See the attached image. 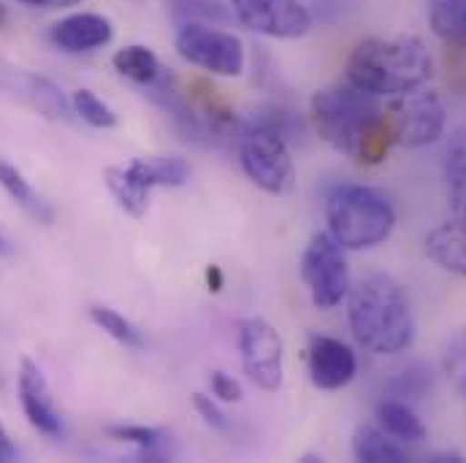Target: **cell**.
Returning <instances> with one entry per match:
<instances>
[{
    "instance_id": "6da1fadb",
    "label": "cell",
    "mask_w": 466,
    "mask_h": 463,
    "mask_svg": "<svg viewBox=\"0 0 466 463\" xmlns=\"http://www.w3.org/2000/svg\"><path fill=\"white\" fill-rule=\"evenodd\" d=\"M309 119L331 149L355 163L377 166L388 155L390 136L385 130V106L350 82L318 90L309 101Z\"/></svg>"
},
{
    "instance_id": "7a4b0ae2",
    "label": "cell",
    "mask_w": 466,
    "mask_h": 463,
    "mask_svg": "<svg viewBox=\"0 0 466 463\" xmlns=\"http://www.w3.org/2000/svg\"><path fill=\"white\" fill-rule=\"evenodd\" d=\"M434 57L418 35H371L352 46L345 79L374 98H396L426 87Z\"/></svg>"
},
{
    "instance_id": "3957f363",
    "label": "cell",
    "mask_w": 466,
    "mask_h": 463,
    "mask_svg": "<svg viewBox=\"0 0 466 463\" xmlns=\"http://www.w3.org/2000/svg\"><path fill=\"white\" fill-rule=\"evenodd\" d=\"M348 320L355 342L371 355H399L415 342V315L404 287L388 274H371L348 293Z\"/></svg>"
},
{
    "instance_id": "277c9868",
    "label": "cell",
    "mask_w": 466,
    "mask_h": 463,
    "mask_svg": "<svg viewBox=\"0 0 466 463\" xmlns=\"http://www.w3.org/2000/svg\"><path fill=\"white\" fill-rule=\"evenodd\" d=\"M329 233L350 252L380 247L396 228L393 204L374 187L342 185L329 196L326 204Z\"/></svg>"
},
{
    "instance_id": "5b68a950",
    "label": "cell",
    "mask_w": 466,
    "mask_h": 463,
    "mask_svg": "<svg viewBox=\"0 0 466 463\" xmlns=\"http://www.w3.org/2000/svg\"><path fill=\"white\" fill-rule=\"evenodd\" d=\"M238 163L244 176L268 196H285L296 185V166L288 138L260 122H241Z\"/></svg>"
},
{
    "instance_id": "8992f818",
    "label": "cell",
    "mask_w": 466,
    "mask_h": 463,
    "mask_svg": "<svg viewBox=\"0 0 466 463\" xmlns=\"http://www.w3.org/2000/svg\"><path fill=\"white\" fill-rule=\"evenodd\" d=\"M448 112L434 90L418 87L412 93L390 98L385 106V130L390 136V144L420 149L445 136Z\"/></svg>"
},
{
    "instance_id": "52a82bcc",
    "label": "cell",
    "mask_w": 466,
    "mask_h": 463,
    "mask_svg": "<svg viewBox=\"0 0 466 463\" xmlns=\"http://www.w3.org/2000/svg\"><path fill=\"white\" fill-rule=\"evenodd\" d=\"M348 249L329 231L315 233L301 255V279L320 312L337 309L350 293Z\"/></svg>"
},
{
    "instance_id": "ba28073f",
    "label": "cell",
    "mask_w": 466,
    "mask_h": 463,
    "mask_svg": "<svg viewBox=\"0 0 466 463\" xmlns=\"http://www.w3.org/2000/svg\"><path fill=\"white\" fill-rule=\"evenodd\" d=\"M174 49L185 63L212 76H241L247 65L244 44L238 35L209 22H182L174 38Z\"/></svg>"
},
{
    "instance_id": "9c48e42d",
    "label": "cell",
    "mask_w": 466,
    "mask_h": 463,
    "mask_svg": "<svg viewBox=\"0 0 466 463\" xmlns=\"http://www.w3.org/2000/svg\"><path fill=\"white\" fill-rule=\"evenodd\" d=\"M238 352L247 379L266 390L277 393L285 379V342L279 331L263 317H244L238 323Z\"/></svg>"
},
{
    "instance_id": "30bf717a",
    "label": "cell",
    "mask_w": 466,
    "mask_h": 463,
    "mask_svg": "<svg viewBox=\"0 0 466 463\" xmlns=\"http://www.w3.org/2000/svg\"><path fill=\"white\" fill-rule=\"evenodd\" d=\"M233 19L266 38L293 41L312 30V14L301 0H228Z\"/></svg>"
},
{
    "instance_id": "8fae6325",
    "label": "cell",
    "mask_w": 466,
    "mask_h": 463,
    "mask_svg": "<svg viewBox=\"0 0 466 463\" xmlns=\"http://www.w3.org/2000/svg\"><path fill=\"white\" fill-rule=\"evenodd\" d=\"M0 98L22 104L52 122L71 119V101L63 96V90L52 79L30 68L14 65L3 57H0Z\"/></svg>"
},
{
    "instance_id": "7c38bea8",
    "label": "cell",
    "mask_w": 466,
    "mask_h": 463,
    "mask_svg": "<svg viewBox=\"0 0 466 463\" xmlns=\"http://www.w3.org/2000/svg\"><path fill=\"white\" fill-rule=\"evenodd\" d=\"M16 393H19V404H22V412H25L27 423L35 431H41L44 437L57 439L63 434V420H60V412L55 407L49 382H46L41 366L33 357H22L19 360Z\"/></svg>"
},
{
    "instance_id": "4fadbf2b",
    "label": "cell",
    "mask_w": 466,
    "mask_h": 463,
    "mask_svg": "<svg viewBox=\"0 0 466 463\" xmlns=\"http://www.w3.org/2000/svg\"><path fill=\"white\" fill-rule=\"evenodd\" d=\"M112 38H115L112 22L96 11L68 14L49 27V41L68 55H87L104 49L106 44H112Z\"/></svg>"
},
{
    "instance_id": "5bb4252c",
    "label": "cell",
    "mask_w": 466,
    "mask_h": 463,
    "mask_svg": "<svg viewBox=\"0 0 466 463\" xmlns=\"http://www.w3.org/2000/svg\"><path fill=\"white\" fill-rule=\"evenodd\" d=\"M309 379L320 390H342L358 374L355 352L334 337L309 339Z\"/></svg>"
},
{
    "instance_id": "9a60e30c",
    "label": "cell",
    "mask_w": 466,
    "mask_h": 463,
    "mask_svg": "<svg viewBox=\"0 0 466 463\" xmlns=\"http://www.w3.org/2000/svg\"><path fill=\"white\" fill-rule=\"evenodd\" d=\"M426 255L445 271L466 277V217H453L426 236Z\"/></svg>"
},
{
    "instance_id": "2e32d148",
    "label": "cell",
    "mask_w": 466,
    "mask_h": 463,
    "mask_svg": "<svg viewBox=\"0 0 466 463\" xmlns=\"http://www.w3.org/2000/svg\"><path fill=\"white\" fill-rule=\"evenodd\" d=\"M127 168L149 187H185L193 176V168L179 155H155V157H136Z\"/></svg>"
},
{
    "instance_id": "e0dca14e",
    "label": "cell",
    "mask_w": 466,
    "mask_h": 463,
    "mask_svg": "<svg viewBox=\"0 0 466 463\" xmlns=\"http://www.w3.org/2000/svg\"><path fill=\"white\" fill-rule=\"evenodd\" d=\"M352 456L363 463H404L410 458L407 448L385 434L380 426H358L352 437Z\"/></svg>"
},
{
    "instance_id": "ac0fdd59",
    "label": "cell",
    "mask_w": 466,
    "mask_h": 463,
    "mask_svg": "<svg viewBox=\"0 0 466 463\" xmlns=\"http://www.w3.org/2000/svg\"><path fill=\"white\" fill-rule=\"evenodd\" d=\"M377 426L393 439H399L401 445H420L429 434L423 420L399 398H388L377 404Z\"/></svg>"
},
{
    "instance_id": "d6986e66",
    "label": "cell",
    "mask_w": 466,
    "mask_h": 463,
    "mask_svg": "<svg viewBox=\"0 0 466 463\" xmlns=\"http://www.w3.org/2000/svg\"><path fill=\"white\" fill-rule=\"evenodd\" d=\"M112 65L119 76H125L127 82L133 85H141V87H149L155 85L160 76H163V65L157 60V55L144 46V44H130V46H122L116 49L115 57H112Z\"/></svg>"
},
{
    "instance_id": "ffe728a7",
    "label": "cell",
    "mask_w": 466,
    "mask_h": 463,
    "mask_svg": "<svg viewBox=\"0 0 466 463\" xmlns=\"http://www.w3.org/2000/svg\"><path fill=\"white\" fill-rule=\"evenodd\" d=\"M0 187L8 193V198L16 204V206H22L33 220H38V223H52L55 220V212H52V206L33 190V185L25 179V174L16 168V166H11L8 160H0Z\"/></svg>"
},
{
    "instance_id": "44dd1931",
    "label": "cell",
    "mask_w": 466,
    "mask_h": 463,
    "mask_svg": "<svg viewBox=\"0 0 466 463\" xmlns=\"http://www.w3.org/2000/svg\"><path fill=\"white\" fill-rule=\"evenodd\" d=\"M104 182H106V187H109V193L115 196V201L130 215V217H144L147 215V209H149V187L125 166V168H119V166H109L106 171H104Z\"/></svg>"
},
{
    "instance_id": "7402d4cb",
    "label": "cell",
    "mask_w": 466,
    "mask_h": 463,
    "mask_svg": "<svg viewBox=\"0 0 466 463\" xmlns=\"http://www.w3.org/2000/svg\"><path fill=\"white\" fill-rule=\"evenodd\" d=\"M429 25L442 44L466 52V0H429Z\"/></svg>"
},
{
    "instance_id": "603a6c76",
    "label": "cell",
    "mask_w": 466,
    "mask_h": 463,
    "mask_svg": "<svg viewBox=\"0 0 466 463\" xmlns=\"http://www.w3.org/2000/svg\"><path fill=\"white\" fill-rule=\"evenodd\" d=\"M445 179L453 217H466V130H459L445 152Z\"/></svg>"
},
{
    "instance_id": "cb8c5ba5",
    "label": "cell",
    "mask_w": 466,
    "mask_h": 463,
    "mask_svg": "<svg viewBox=\"0 0 466 463\" xmlns=\"http://www.w3.org/2000/svg\"><path fill=\"white\" fill-rule=\"evenodd\" d=\"M90 320H93L104 334H109L115 342H119V345H125V347L130 349L144 347V334H141L125 315H119L116 309H112V307H104V304L90 307Z\"/></svg>"
},
{
    "instance_id": "d4e9b609",
    "label": "cell",
    "mask_w": 466,
    "mask_h": 463,
    "mask_svg": "<svg viewBox=\"0 0 466 463\" xmlns=\"http://www.w3.org/2000/svg\"><path fill=\"white\" fill-rule=\"evenodd\" d=\"M171 14L182 22H228L233 19L231 5L223 0H166Z\"/></svg>"
},
{
    "instance_id": "484cf974",
    "label": "cell",
    "mask_w": 466,
    "mask_h": 463,
    "mask_svg": "<svg viewBox=\"0 0 466 463\" xmlns=\"http://www.w3.org/2000/svg\"><path fill=\"white\" fill-rule=\"evenodd\" d=\"M71 109H74V115L82 116L93 127L106 130V127L116 125L115 109L109 104H104V98H98L93 90H76L74 98H71Z\"/></svg>"
},
{
    "instance_id": "4316f807",
    "label": "cell",
    "mask_w": 466,
    "mask_h": 463,
    "mask_svg": "<svg viewBox=\"0 0 466 463\" xmlns=\"http://www.w3.org/2000/svg\"><path fill=\"white\" fill-rule=\"evenodd\" d=\"M442 368L445 374L451 377V382L466 393V328L459 331L448 345H445V352H442Z\"/></svg>"
},
{
    "instance_id": "83f0119b",
    "label": "cell",
    "mask_w": 466,
    "mask_h": 463,
    "mask_svg": "<svg viewBox=\"0 0 466 463\" xmlns=\"http://www.w3.org/2000/svg\"><path fill=\"white\" fill-rule=\"evenodd\" d=\"M390 390L401 398H423L431 390V371L426 366H410L390 382Z\"/></svg>"
},
{
    "instance_id": "f1b7e54d",
    "label": "cell",
    "mask_w": 466,
    "mask_h": 463,
    "mask_svg": "<svg viewBox=\"0 0 466 463\" xmlns=\"http://www.w3.org/2000/svg\"><path fill=\"white\" fill-rule=\"evenodd\" d=\"M109 434L119 442H130L141 450H155L166 439L163 428H147V426H112Z\"/></svg>"
},
{
    "instance_id": "f546056e",
    "label": "cell",
    "mask_w": 466,
    "mask_h": 463,
    "mask_svg": "<svg viewBox=\"0 0 466 463\" xmlns=\"http://www.w3.org/2000/svg\"><path fill=\"white\" fill-rule=\"evenodd\" d=\"M193 407H196V412L204 418V423H207L209 428H215V431H228V428H231V420H228V415L220 409V404L215 401V396L196 393V396H193Z\"/></svg>"
},
{
    "instance_id": "4dcf8cb0",
    "label": "cell",
    "mask_w": 466,
    "mask_h": 463,
    "mask_svg": "<svg viewBox=\"0 0 466 463\" xmlns=\"http://www.w3.org/2000/svg\"><path fill=\"white\" fill-rule=\"evenodd\" d=\"M209 388H212V396L223 404H238L244 398V390H241V382L226 374V371H212L209 374Z\"/></svg>"
},
{
    "instance_id": "1f68e13d",
    "label": "cell",
    "mask_w": 466,
    "mask_h": 463,
    "mask_svg": "<svg viewBox=\"0 0 466 463\" xmlns=\"http://www.w3.org/2000/svg\"><path fill=\"white\" fill-rule=\"evenodd\" d=\"M22 5H30V8H71V5H79L82 0H16Z\"/></svg>"
},
{
    "instance_id": "d6a6232c",
    "label": "cell",
    "mask_w": 466,
    "mask_h": 463,
    "mask_svg": "<svg viewBox=\"0 0 466 463\" xmlns=\"http://www.w3.org/2000/svg\"><path fill=\"white\" fill-rule=\"evenodd\" d=\"M207 282H209V290H212V293H220V290H223L226 279H223L220 266H209V268H207Z\"/></svg>"
},
{
    "instance_id": "836d02e7",
    "label": "cell",
    "mask_w": 466,
    "mask_h": 463,
    "mask_svg": "<svg viewBox=\"0 0 466 463\" xmlns=\"http://www.w3.org/2000/svg\"><path fill=\"white\" fill-rule=\"evenodd\" d=\"M16 456V448L11 445V439H8V431L3 428V423H0V461H11Z\"/></svg>"
},
{
    "instance_id": "e575fe53",
    "label": "cell",
    "mask_w": 466,
    "mask_h": 463,
    "mask_svg": "<svg viewBox=\"0 0 466 463\" xmlns=\"http://www.w3.org/2000/svg\"><path fill=\"white\" fill-rule=\"evenodd\" d=\"M11 252V247H8V238L3 236V231H0V255H8Z\"/></svg>"
},
{
    "instance_id": "d590c367",
    "label": "cell",
    "mask_w": 466,
    "mask_h": 463,
    "mask_svg": "<svg viewBox=\"0 0 466 463\" xmlns=\"http://www.w3.org/2000/svg\"><path fill=\"white\" fill-rule=\"evenodd\" d=\"M5 22V11H3V5H0V25Z\"/></svg>"
}]
</instances>
